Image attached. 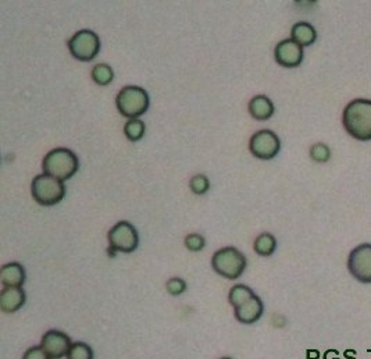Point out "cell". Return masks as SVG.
<instances>
[{
	"mask_svg": "<svg viewBox=\"0 0 371 359\" xmlns=\"http://www.w3.org/2000/svg\"><path fill=\"white\" fill-rule=\"evenodd\" d=\"M206 239L201 234H189L185 237V246L192 252H199L205 248Z\"/></svg>",
	"mask_w": 371,
	"mask_h": 359,
	"instance_id": "25",
	"label": "cell"
},
{
	"mask_svg": "<svg viewBox=\"0 0 371 359\" xmlns=\"http://www.w3.org/2000/svg\"><path fill=\"white\" fill-rule=\"evenodd\" d=\"M310 156L317 163H326L331 157V150L326 143H316L310 148Z\"/></svg>",
	"mask_w": 371,
	"mask_h": 359,
	"instance_id": "23",
	"label": "cell"
},
{
	"mask_svg": "<svg viewBox=\"0 0 371 359\" xmlns=\"http://www.w3.org/2000/svg\"><path fill=\"white\" fill-rule=\"evenodd\" d=\"M0 281L4 287H22L25 283V269L18 262L6 263L0 269Z\"/></svg>",
	"mask_w": 371,
	"mask_h": 359,
	"instance_id": "14",
	"label": "cell"
},
{
	"mask_svg": "<svg viewBox=\"0 0 371 359\" xmlns=\"http://www.w3.org/2000/svg\"><path fill=\"white\" fill-rule=\"evenodd\" d=\"M247 111L253 119L264 121V120L270 119L274 115L275 109H274V104L271 102L270 98H267L265 95H256L250 99V102L247 105Z\"/></svg>",
	"mask_w": 371,
	"mask_h": 359,
	"instance_id": "15",
	"label": "cell"
},
{
	"mask_svg": "<svg viewBox=\"0 0 371 359\" xmlns=\"http://www.w3.org/2000/svg\"><path fill=\"white\" fill-rule=\"evenodd\" d=\"M108 239L110 244L112 256H115L116 252L131 253L138 248V244H139V236H138L136 229L129 222H125V220L119 222L110 229Z\"/></svg>",
	"mask_w": 371,
	"mask_h": 359,
	"instance_id": "7",
	"label": "cell"
},
{
	"mask_svg": "<svg viewBox=\"0 0 371 359\" xmlns=\"http://www.w3.org/2000/svg\"><path fill=\"white\" fill-rule=\"evenodd\" d=\"M166 287H167V291H168L170 295L178 297V295H181V294L185 293V290H187V283H185V280H182V279H180V277H173V279H170V280L167 281Z\"/></svg>",
	"mask_w": 371,
	"mask_h": 359,
	"instance_id": "24",
	"label": "cell"
},
{
	"mask_svg": "<svg viewBox=\"0 0 371 359\" xmlns=\"http://www.w3.org/2000/svg\"><path fill=\"white\" fill-rule=\"evenodd\" d=\"M347 132L359 141L371 139V101L355 99L347 105L342 115Z\"/></svg>",
	"mask_w": 371,
	"mask_h": 359,
	"instance_id": "1",
	"label": "cell"
},
{
	"mask_svg": "<svg viewBox=\"0 0 371 359\" xmlns=\"http://www.w3.org/2000/svg\"><path fill=\"white\" fill-rule=\"evenodd\" d=\"M68 50L80 62H92L101 52V38L91 29H81L68 41Z\"/></svg>",
	"mask_w": 371,
	"mask_h": 359,
	"instance_id": "6",
	"label": "cell"
},
{
	"mask_svg": "<svg viewBox=\"0 0 371 359\" xmlns=\"http://www.w3.org/2000/svg\"><path fill=\"white\" fill-rule=\"evenodd\" d=\"M212 267L217 274L228 280H237L247 269V258L240 249L226 246L214 252L212 258Z\"/></svg>",
	"mask_w": 371,
	"mask_h": 359,
	"instance_id": "3",
	"label": "cell"
},
{
	"mask_svg": "<svg viewBox=\"0 0 371 359\" xmlns=\"http://www.w3.org/2000/svg\"><path fill=\"white\" fill-rule=\"evenodd\" d=\"M220 359H233V358H230V357H223V358H220Z\"/></svg>",
	"mask_w": 371,
	"mask_h": 359,
	"instance_id": "27",
	"label": "cell"
},
{
	"mask_svg": "<svg viewBox=\"0 0 371 359\" xmlns=\"http://www.w3.org/2000/svg\"><path fill=\"white\" fill-rule=\"evenodd\" d=\"M80 160L77 155L67 148H54L46 153L42 162L43 174L60 181H67L78 171Z\"/></svg>",
	"mask_w": 371,
	"mask_h": 359,
	"instance_id": "2",
	"label": "cell"
},
{
	"mask_svg": "<svg viewBox=\"0 0 371 359\" xmlns=\"http://www.w3.org/2000/svg\"><path fill=\"white\" fill-rule=\"evenodd\" d=\"M274 57L279 66L285 69H295L303 62V48L291 38L284 39L275 46Z\"/></svg>",
	"mask_w": 371,
	"mask_h": 359,
	"instance_id": "11",
	"label": "cell"
},
{
	"mask_svg": "<svg viewBox=\"0 0 371 359\" xmlns=\"http://www.w3.org/2000/svg\"><path fill=\"white\" fill-rule=\"evenodd\" d=\"M254 252L260 256H270L277 249V239L270 233H263L254 239Z\"/></svg>",
	"mask_w": 371,
	"mask_h": 359,
	"instance_id": "17",
	"label": "cell"
},
{
	"mask_svg": "<svg viewBox=\"0 0 371 359\" xmlns=\"http://www.w3.org/2000/svg\"><path fill=\"white\" fill-rule=\"evenodd\" d=\"M291 39L302 48H306L316 42L317 31L309 22H296L291 29Z\"/></svg>",
	"mask_w": 371,
	"mask_h": 359,
	"instance_id": "16",
	"label": "cell"
},
{
	"mask_svg": "<svg viewBox=\"0 0 371 359\" xmlns=\"http://www.w3.org/2000/svg\"><path fill=\"white\" fill-rule=\"evenodd\" d=\"M31 194L41 206H53L60 204L66 197L64 183L48 174L36 176L31 183Z\"/></svg>",
	"mask_w": 371,
	"mask_h": 359,
	"instance_id": "4",
	"label": "cell"
},
{
	"mask_svg": "<svg viewBox=\"0 0 371 359\" xmlns=\"http://www.w3.org/2000/svg\"><path fill=\"white\" fill-rule=\"evenodd\" d=\"M191 191L196 195H205L210 190V181L205 174H196L189 181Z\"/></svg>",
	"mask_w": 371,
	"mask_h": 359,
	"instance_id": "22",
	"label": "cell"
},
{
	"mask_svg": "<svg viewBox=\"0 0 371 359\" xmlns=\"http://www.w3.org/2000/svg\"><path fill=\"white\" fill-rule=\"evenodd\" d=\"M27 295L22 287H4L0 293V309L4 314H14L25 304Z\"/></svg>",
	"mask_w": 371,
	"mask_h": 359,
	"instance_id": "13",
	"label": "cell"
},
{
	"mask_svg": "<svg viewBox=\"0 0 371 359\" xmlns=\"http://www.w3.org/2000/svg\"><path fill=\"white\" fill-rule=\"evenodd\" d=\"M22 359H52L45 351L43 349L39 346V347H31L28 349L24 356H22Z\"/></svg>",
	"mask_w": 371,
	"mask_h": 359,
	"instance_id": "26",
	"label": "cell"
},
{
	"mask_svg": "<svg viewBox=\"0 0 371 359\" xmlns=\"http://www.w3.org/2000/svg\"><path fill=\"white\" fill-rule=\"evenodd\" d=\"M348 270L358 281L371 284V244H361L351 251Z\"/></svg>",
	"mask_w": 371,
	"mask_h": 359,
	"instance_id": "9",
	"label": "cell"
},
{
	"mask_svg": "<svg viewBox=\"0 0 371 359\" xmlns=\"http://www.w3.org/2000/svg\"><path fill=\"white\" fill-rule=\"evenodd\" d=\"M91 77H92V80H94L95 84L102 85V87H106V85H109L113 81L115 71H113V69L109 64L99 63V64H96L92 69Z\"/></svg>",
	"mask_w": 371,
	"mask_h": 359,
	"instance_id": "19",
	"label": "cell"
},
{
	"mask_svg": "<svg viewBox=\"0 0 371 359\" xmlns=\"http://www.w3.org/2000/svg\"><path fill=\"white\" fill-rule=\"evenodd\" d=\"M263 312H264V304L257 295L250 298L247 302L242 304L241 307L234 308L235 319L244 325L256 323L263 316Z\"/></svg>",
	"mask_w": 371,
	"mask_h": 359,
	"instance_id": "12",
	"label": "cell"
},
{
	"mask_svg": "<svg viewBox=\"0 0 371 359\" xmlns=\"http://www.w3.org/2000/svg\"><path fill=\"white\" fill-rule=\"evenodd\" d=\"M73 343L68 335L60 330H49L42 336L41 347L52 359H61L67 357Z\"/></svg>",
	"mask_w": 371,
	"mask_h": 359,
	"instance_id": "10",
	"label": "cell"
},
{
	"mask_svg": "<svg viewBox=\"0 0 371 359\" xmlns=\"http://www.w3.org/2000/svg\"><path fill=\"white\" fill-rule=\"evenodd\" d=\"M249 149L254 157L260 160H270L278 155L281 149V141L274 131L260 129L252 135L249 141Z\"/></svg>",
	"mask_w": 371,
	"mask_h": 359,
	"instance_id": "8",
	"label": "cell"
},
{
	"mask_svg": "<svg viewBox=\"0 0 371 359\" xmlns=\"http://www.w3.org/2000/svg\"><path fill=\"white\" fill-rule=\"evenodd\" d=\"M145 131H146V125L140 119L128 120L124 125V134L132 142L140 141L145 135Z\"/></svg>",
	"mask_w": 371,
	"mask_h": 359,
	"instance_id": "20",
	"label": "cell"
},
{
	"mask_svg": "<svg viewBox=\"0 0 371 359\" xmlns=\"http://www.w3.org/2000/svg\"><path fill=\"white\" fill-rule=\"evenodd\" d=\"M119 112L126 119H139L150 106L147 92L136 85L124 87L116 98Z\"/></svg>",
	"mask_w": 371,
	"mask_h": 359,
	"instance_id": "5",
	"label": "cell"
},
{
	"mask_svg": "<svg viewBox=\"0 0 371 359\" xmlns=\"http://www.w3.org/2000/svg\"><path fill=\"white\" fill-rule=\"evenodd\" d=\"M67 359H94V351L91 346H88L87 343L77 342V343H73L67 354Z\"/></svg>",
	"mask_w": 371,
	"mask_h": 359,
	"instance_id": "21",
	"label": "cell"
},
{
	"mask_svg": "<svg viewBox=\"0 0 371 359\" xmlns=\"http://www.w3.org/2000/svg\"><path fill=\"white\" fill-rule=\"evenodd\" d=\"M256 294L252 288H249L245 284H235L228 294V301L234 308L241 307L242 304L247 302L250 298H253Z\"/></svg>",
	"mask_w": 371,
	"mask_h": 359,
	"instance_id": "18",
	"label": "cell"
}]
</instances>
